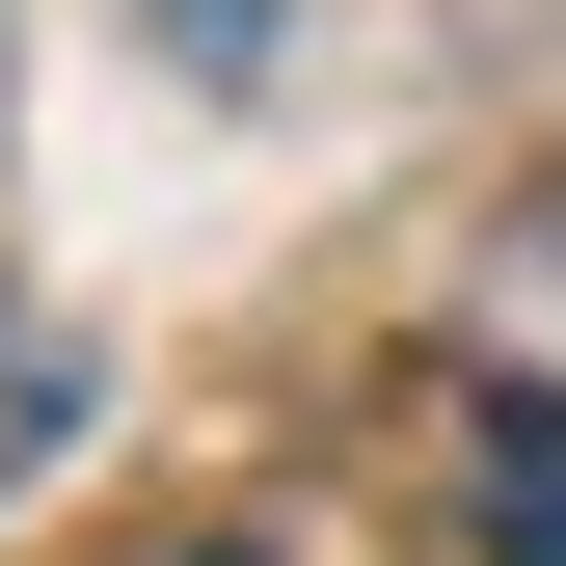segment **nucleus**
Segmentation results:
<instances>
[{
	"instance_id": "1",
	"label": "nucleus",
	"mask_w": 566,
	"mask_h": 566,
	"mask_svg": "<svg viewBox=\"0 0 566 566\" xmlns=\"http://www.w3.org/2000/svg\"><path fill=\"white\" fill-rule=\"evenodd\" d=\"M459 459H485V566H566V405L539 378H459Z\"/></svg>"
},
{
	"instance_id": "2",
	"label": "nucleus",
	"mask_w": 566,
	"mask_h": 566,
	"mask_svg": "<svg viewBox=\"0 0 566 566\" xmlns=\"http://www.w3.org/2000/svg\"><path fill=\"white\" fill-rule=\"evenodd\" d=\"M54 432H82V350H54V324H28V297H0V485H28V459H54Z\"/></svg>"
},
{
	"instance_id": "3",
	"label": "nucleus",
	"mask_w": 566,
	"mask_h": 566,
	"mask_svg": "<svg viewBox=\"0 0 566 566\" xmlns=\"http://www.w3.org/2000/svg\"><path fill=\"white\" fill-rule=\"evenodd\" d=\"M189 566H217V539H189Z\"/></svg>"
}]
</instances>
